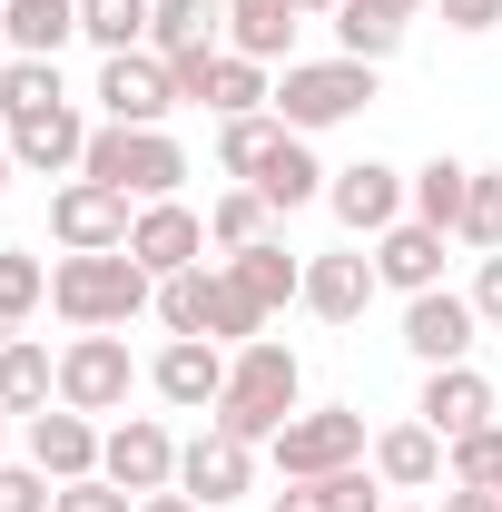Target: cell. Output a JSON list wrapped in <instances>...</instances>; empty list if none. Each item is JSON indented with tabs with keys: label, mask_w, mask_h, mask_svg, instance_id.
<instances>
[{
	"label": "cell",
	"mask_w": 502,
	"mask_h": 512,
	"mask_svg": "<svg viewBox=\"0 0 502 512\" xmlns=\"http://www.w3.org/2000/svg\"><path fill=\"white\" fill-rule=\"evenodd\" d=\"M79 178H99V188L138 197V207H158V197L188 188V148H178L168 128H119V119H99V128H89V158H79Z\"/></svg>",
	"instance_id": "3"
},
{
	"label": "cell",
	"mask_w": 502,
	"mask_h": 512,
	"mask_svg": "<svg viewBox=\"0 0 502 512\" xmlns=\"http://www.w3.org/2000/svg\"><path fill=\"white\" fill-rule=\"evenodd\" d=\"M128 256H138L148 276H188V266H207V217H197L188 197H158V207H138Z\"/></svg>",
	"instance_id": "15"
},
{
	"label": "cell",
	"mask_w": 502,
	"mask_h": 512,
	"mask_svg": "<svg viewBox=\"0 0 502 512\" xmlns=\"http://www.w3.org/2000/svg\"><path fill=\"white\" fill-rule=\"evenodd\" d=\"M99 444H109L99 414H69V404H50V414L20 424V453H30L50 483H89V473H99Z\"/></svg>",
	"instance_id": "16"
},
{
	"label": "cell",
	"mask_w": 502,
	"mask_h": 512,
	"mask_svg": "<svg viewBox=\"0 0 502 512\" xmlns=\"http://www.w3.org/2000/svg\"><path fill=\"white\" fill-rule=\"evenodd\" d=\"M384 512H424V503H384Z\"/></svg>",
	"instance_id": "48"
},
{
	"label": "cell",
	"mask_w": 502,
	"mask_h": 512,
	"mask_svg": "<svg viewBox=\"0 0 502 512\" xmlns=\"http://www.w3.org/2000/svg\"><path fill=\"white\" fill-rule=\"evenodd\" d=\"M375 99V60H286V79H276V119L296 128V138H315V128H345L355 109Z\"/></svg>",
	"instance_id": "5"
},
{
	"label": "cell",
	"mask_w": 502,
	"mask_h": 512,
	"mask_svg": "<svg viewBox=\"0 0 502 512\" xmlns=\"http://www.w3.org/2000/svg\"><path fill=\"white\" fill-rule=\"evenodd\" d=\"M473 345H483V316H473V296L463 286H424V296H404V355L434 375V365H473Z\"/></svg>",
	"instance_id": "9"
},
{
	"label": "cell",
	"mask_w": 502,
	"mask_h": 512,
	"mask_svg": "<svg viewBox=\"0 0 502 512\" xmlns=\"http://www.w3.org/2000/svg\"><path fill=\"white\" fill-rule=\"evenodd\" d=\"M463 188H473V168H463V158H424V168H414V217L453 237V227H463Z\"/></svg>",
	"instance_id": "31"
},
{
	"label": "cell",
	"mask_w": 502,
	"mask_h": 512,
	"mask_svg": "<svg viewBox=\"0 0 502 512\" xmlns=\"http://www.w3.org/2000/svg\"><path fill=\"white\" fill-rule=\"evenodd\" d=\"M443 483H473V493H502V424H483V434H463V444L443 453Z\"/></svg>",
	"instance_id": "35"
},
{
	"label": "cell",
	"mask_w": 502,
	"mask_h": 512,
	"mask_svg": "<svg viewBox=\"0 0 502 512\" xmlns=\"http://www.w3.org/2000/svg\"><path fill=\"white\" fill-rule=\"evenodd\" d=\"M443 30H463V40H483V30H502V0H434Z\"/></svg>",
	"instance_id": "39"
},
{
	"label": "cell",
	"mask_w": 502,
	"mask_h": 512,
	"mask_svg": "<svg viewBox=\"0 0 502 512\" xmlns=\"http://www.w3.org/2000/svg\"><path fill=\"white\" fill-rule=\"evenodd\" d=\"M276 473L286 483H315V473H345V463H365V414L355 404H306V414H286V434H276Z\"/></svg>",
	"instance_id": "7"
},
{
	"label": "cell",
	"mask_w": 502,
	"mask_h": 512,
	"mask_svg": "<svg viewBox=\"0 0 502 512\" xmlns=\"http://www.w3.org/2000/svg\"><path fill=\"white\" fill-rule=\"evenodd\" d=\"M0 434H10V404H0Z\"/></svg>",
	"instance_id": "49"
},
{
	"label": "cell",
	"mask_w": 502,
	"mask_h": 512,
	"mask_svg": "<svg viewBox=\"0 0 502 512\" xmlns=\"http://www.w3.org/2000/svg\"><path fill=\"white\" fill-rule=\"evenodd\" d=\"M69 89H60V60H10L0 69V128L10 119H40V109H60Z\"/></svg>",
	"instance_id": "32"
},
{
	"label": "cell",
	"mask_w": 502,
	"mask_h": 512,
	"mask_svg": "<svg viewBox=\"0 0 502 512\" xmlns=\"http://www.w3.org/2000/svg\"><path fill=\"white\" fill-rule=\"evenodd\" d=\"M286 414H306V365H296V345L286 335H256L227 355V394H217V434H237V444H276L286 434Z\"/></svg>",
	"instance_id": "1"
},
{
	"label": "cell",
	"mask_w": 502,
	"mask_h": 512,
	"mask_svg": "<svg viewBox=\"0 0 502 512\" xmlns=\"http://www.w3.org/2000/svg\"><path fill=\"white\" fill-rule=\"evenodd\" d=\"M138 512H207V503H188V493H138Z\"/></svg>",
	"instance_id": "43"
},
{
	"label": "cell",
	"mask_w": 502,
	"mask_h": 512,
	"mask_svg": "<svg viewBox=\"0 0 502 512\" xmlns=\"http://www.w3.org/2000/svg\"><path fill=\"white\" fill-rule=\"evenodd\" d=\"M325 178H335V168H315V148L296 138V128H286V138H276V148L256 158V178H247V188L266 197L276 217H286V207H306V197H325Z\"/></svg>",
	"instance_id": "23"
},
{
	"label": "cell",
	"mask_w": 502,
	"mask_h": 512,
	"mask_svg": "<svg viewBox=\"0 0 502 512\" xmlns=\"http://www.w3.org/2000/svg\"><path fill=\"white\" fill-rule=\"evenodd\" d=\"M0 404H10L20 424H30V414H50V404H60V355H50V345H30V335H10V345H0Z\"/></svg>",
	"instance_id": "24"
},
{
	"label": "cell",
	"mask_w": 502,
	"mask_h": 512,
	"mask_svg": "<svg viewBox=\"0 0 502 512\" xmlns=\"http://www.w3.org/2000/svg\"><path fill=\"white\" fill-rule=\"evenodd\" d=\"M10 168H20V158H10V128H0V188H10Z\"/></svg>",
	"instance_id": "46"
},
{
	"label": "cell",
	"mask_w": 502,
	"mask_h": 512,
	"mask_svg": "<svg viewBox=\"0 0 502 512\" xmlns=\"http://www.w3.org/2000/svg\"><path fill=\"white\" fill-rule=\"evenodd\" d=\"M148 384V365L128 355V335H69L60 345V404L69 414H128V394Z\"/></svg>",
	"instance_id": "6"
},
{
	"label": "cell",
	"mask_w": 502,
	"mask_h": 512,
	"mask_svg": "<svg viewBox=\"0 0 502 512\" xmlns=\"http://www.w3.org/2000/svg\"><path fill=\"white\" fill-rule=\"evenodd\" d=\"M148 20H158V0H79V40H99V60L148 50Z\"/></svg>",
	"instance_id": "28"
},
{
	"label": "cell",
	"mask_w": 502,
	"mask_h": 512,
	"mask_svg": "<svg viewBox=\"0 0 502 512\" xmlns=\"http://www.w3.org/2000/svg\"><path fill=\"white\" fill-rule=\"evenodd\" d=\"M335 50L384 69L394 50H404V20H394V10H375V0H345V10H335Z\"/></svg>",
	"instance_id": "30"
},
{
	"label": "cell",
	"mask_w": 502,
	"mask_h": 512,
	"mask_svg": "<svg viewBox=\"0 0 502 512\" xmlns=\"http://www.w3.org/2000/svg\"><path fill=\"white\" fill-rule=\"evenodd\" d=\"M148 50H158V60L227 50V0H158V20H148Z\"/></svg>",
	"instance_id": "26"
},
{
	"label": "cell",
	"mask_w": 502,
	"mask_h": 512,
	"mask_svg": "<svg viewBox=\"0 0 502 512\" xmlns=\"http://www.w3.org/2000/svg\"><path fill=\"white\" fill-rule=\"evenodd\" d=\"M148 394L178 404V414H217V394H227V345H207V335H168V345L148 355Z\"/></svg>",
	"instance_id": "13"
},
{
	"label": "cell",
	"mask_w": 502,
	"mask_h": 512,
	"mask_svg": "<svg viewBox=\"0 0 502 512\" xmlns=\"http://www.w3.org/2000/svg\"><path fill=\"white\" fill-rule=\"evenodd\" d=\"M296 0H227V50H247V60H296Z\"/></svg>",
	"instance_id": "25"
},
{
	"label": "cell",
	"mask_w": 502,
	"mask_h": 512,
	"mask_svg": "<svg viewBox=\"0 0 502 512\" xmlns=\"http://www.w3.org/2000/svg\"><path fill=\"white\" fill-rule=\"evenodd\" d=\"M50 503H60V483L40 463H0V512H50Z\"/></svg>",
	"instance_id": "37"
},
{
	"label": "cell",
	"mask_w": 502,
	"mask_h": 512,
	"mask_svg": "<svg viewBox=\"0 0 502 512\" xmlns=\"http://www.w3.org/2000/svg\"><path fill=\"white\" fill-rule=\"evenodd\" d=\"M414 414L434 424L443 444H463V434H483V424H493L502 404H493V375H483V365H434V375H424V404H414Z\"/></svg>",
	"instance_id": "17"
},
{
	"label": "cell",
	"mask_w": 502,
	"mask_h": 512,
	"mask_svg": "<svg viewBox=\"0 0 502 512\" xmlns=\"http://www.w3.org/2000/svg\"><path fill=\"white\" fill-rule=\"evenodd\" d=\"M99 473H109L119 493H178V434H168L158 414H119L109 444H99Z\"/></svg>",
	"instance_id": "12"
},
{
	"label": "cell",
	"mask_w": 502,
	"mask_h": 512,
	"mask_svg": "<svg viewBox=\"0 0 502 512\" xmlns=\"http://www.w3.org/2000/svg\"><path fill=\"white\" fill-rule=\"evenodd\" d=\"M158 325L168 335H207V345H256L266 335V306L227 266H188V276H158Z\"/></svg>",
	"instance_id": "4"
},
{
	"label": "cell",
	"mask_w": 502,
	"mask_h": 512,
	"mask_svg": "<svg viewBox=\"0 0 502 512\" xmlns=\"http://www.w3.org/2000/svg\"><path fill=\"white\" fill-rule=\"evenodd\" d=\"M128 227H138V197L99 188V178H60V188H50V237H60L69 256L128 247Z\"/></svg>",
	"instance_id": "11"
},
{
	"label": "cell",
	"mask_w": 502,
	"mask_h": 512,
	"mask_svg": "<svg viewBox=\"0 0 502 512\" xmlns=\"http://www.w3.org/2000/svg\"><path fill=\"white\" fill-rule=\"evenodd\" d=\"M50 512H138V493H119L109 473H89V483H60V503Z\"/></svg>",
	"instance_id": "38"
},
{
	"label": "cell",
	"mask_w": 502,
	"mask_h": 512,
	"mask_svg": "<svg viewBox=\"0 0 502 512\" xmlns=\"http://www.w3.org/2000/svg\"><path fill=\"white\" fill-rule=\"evenodd\" d=\"M178 493H188V503H247L256 493V444H237V434H217V424H207V434H197V444H178Z\"/></svg>",
	"instance_id": "14"
},
{
	"label": "cell",
	"mask_w": 502,
	"mask_h": 512,
	"mask_svg": "<svg viewBox=\"0 0 502 512\" xmlns=\"http://www.w3.org/2000/svg\"><path fill=\"white\" fill-rule=\"evenodd\" d=\"M148 306H158V276H148L128 247L60 256V266H50V316H60L69 335H99V325L119 335V325H138Z\"/></svg>",
	"instance_id": "2"
},
{
	"label": "cell",
	"mask_w": 502,
	"mask_h": 512,
	"mask_svg": "<svg viewBox=\"0 0 502 512\" xmlns=\"http://www.w3.org/2000/svg\"><path fill=\"white\" fill-rule=\"evenodd\" d=\"M0 69H10V40H0Z\"/></svg>",
	"instance_id": "50"
},
{
	"label": "cell",
	"mask_w": 502,
	"mask_h": 512,
	"mask_svg": "<svg viewBox=\"0 0 502 512\" xmlns=\"http://www.w3.org/2000/svg\"><path fill=\"white\" fill-rule=\"evenodd\" d=\"M443 453H453V444H443L434 424L414 414V424H384L365 463H375V483H384V493H434V483H443Z\"/></svg>",
	"instance_id": "19"
},
{
	"label": "cell",
	"mask_w": 502,
	"mask_h": 512,
	"mask_svg": "<svg viewBox=\"0 0 502 512\" xmlns=\"http://www.w3.org/2000/svg\"><path fill=\"white\" fill-rule=\"evenodd\" d=\"M10 335H20V316H0V345H10Z\"/></svg>",
	"instance_id": "47"
},
{
	"label": "cell",
	"mask_w": 502,
	"mask_h": 512,
	"mask_svg": "<svg viewBox=\"0 0 502 512\" xmlns=\"http://www.w3.org/2000/svg\"><path fill=\"white\" fill-rule=\"evenodd\" d=\"M266 237H276V207H266V197L256 188H227V197H207V247H266Z\"/></svg>",
	"instance_id": "29"
},
{
	"label": "cell",
	"mask_w": 502,
	"mask_h": 512,
	"mask_svg": "<svg viewBox=\"0 0 502 512\" xmlns=\"http://www.w3.org/2000/svg\"><path fill=\"white\" fill-rule=\"evenodd\" d=\"M276 138H286V119H276V109H247V119H217V168H227V178H256V158H266Z\"/></svg>",
	"instance_id": "33"
},
{
	"label": "cell",
	"mask_w": 502,
	"mask_h": 512,
	"mask_svg": "<svg viewBox=\"0 0 502 512\" xmlns=\"http://www.w3.org/2000/svg\"><path fill=\"white\" fill-rule=\"evenodd\" d=\"M227 276L247 286V296H256V306H266V316L306 296V256H286V247H276V237H266V247H237V256H227Z\"/></svg>",
	"instance_id": "27"
},
{
	"label": "cell",
	"mask_w": 502,
	"mask_h": 512,
	"mask_svg": "<svg viewBox=\"0 0 502 512\" xmlns=\"http://www.w3.org/2000/svg\"><path fill=\"white\" fill-rule=\"evenodd\" d=\"M375 10H394V20H424V10H434V0H375Z\"/></svg>",
	"instance_id": "44"
},
{
	"label": "cell",
	"mask_w": 502,
	"mask_h": 512,
	"mask_svg": "<svg viewBox=\"0 0 502 512\" xmlns=\"http://www.w3.org/2000/svg\"><path fill=\"white\" fill-rule=\"evenodd\" d=\"M325 207H335V227H345V237H384V227H404V217H414V178H404V168H384V158H355V168H335V178H325Z\"/></svg>",
	"instance_id": "10"
},
{
	"label": "cell",
	"mask_w": 502,
	"mask_h": 512,
	"mask_svg": "<svg viewBox=\"0 0 502 512\" xmlns=\"http://www.w3.org/2000/svg\"><path fill=\"white\" fill-rule=\"evenodd\" d=\"M463 296H473V316H483V325H502V256L473 266V286H463Z\"/></svg>",
	"instance_id": "40"
},
{
	"label": "cell",
	"mask_w": 502,
	"mask_h": 512,
	"mask_svg": "<svg viewBox=\"0 0 502 512\" xmlns=\"http://www.w3.org/2000/svg\"><path fill=\"white\" fill-rule=\"evenodd\" d=\"M10 158H20L30 178H79V158H89V119H79V99L40 109V119H10Z\"/></svg>",
	"instance_id": "18"
},
{
	"label": "cell",
	"mask_w": 502,
	"mask_h": 512,
	"mask_svg": "<svg viewBox=\"0 0 502 512\" xmlns=\"http://www.w3.org/2000/svg\"><path fill=\"white\" fill-rule=\"evenodd\" d=\"M99 119H119V128H168V109H188L178 99V69L158 60V50H119V60H99Z\"/></svg>",
	"instance_id": "8"
},
{
	"label": "cell",
	"mask_w": 502,
	"mask_h": 512,
	"mask_svg": "<svg viewBox=\"0 0 502 512\" xmlns=\"http://www.w3.org/2000/svg\"><path fill=\"white\" fill-rule=\"evenodd\" d=\"M266 512H325V483H286V493H276Z\"/></svg>",
	"instance_id": "42"
},
{
	"label": "cell",
	"mask_w": 502,
	"mask_h": 512,
	"mask_svg": "<svg viewBox=\"0 0 502 512\" xmlns=\"http://www.w3.org/2000/svg\"><path fill=\"white\" fill-rule=\"evenodd\" d=\"M434 512H502V493H473V483H443Z\"/></svg>",
	"instance_id": "41"
},
{
	"label": "cell",
	"mask_w": 502,
	"mask_h": 512,
	"mask_svg": "<svg viewBox=\"0 0 502 512\" xmlns=\"http://www.w3.org/2000/svg\"><path fill=\"white\" fill-rule=\"evenodd\" d=\"M375 286H394V296H424V286H443V227H424V217L384 227V237H375Z\"/></svg>",
	"instance_id": "21"
},
{
	"label": "cell",
	"mask_w": 502,
	"mask_h": 512,
	"mask_svg": "<svg viewBox=\"0 0 502 512\" xmlns=\"http://www.w3.org/2000/svg\"><path fill=\"white\" fill-rule=\"evenodd\" d=\"M306 316L325 325H355L365 306H375V256H355V247H335V256H306V296H296Z\"/></svg>",
	"instance_id": "20"
},
{
	"label": "cell",
	"mask_w": 502,
	"mask_h": 512,
	"mask_svg": "<svg viewBox=\"0 0 502 512\" xmlns=\"http://www.w3.org/2000/svg\"><path fill=\"white\" fill-rule=\"evenodd\" d=\"M463 247L502 256V168H473V188H463V227H453Z\"/></svg>",
	"instance_id": "34"
},
{
	"label": "cell",
	"mask_w": 502,
	"mask_h": 512,
	"mask_svg": "<svg viewBox=\"0 0 502 512\" xmlns=\"http://www.w3.org/2000/svg\"><path fill=\"white\" fill-rule=\"evenodd\" d=\"M296 10H306V20H335V10H345V0H296Z\"/></svg>",
	"instance_id": "45"
},
{
	"label": "cell",
	"mask_w": 502,
	"mask_h": 512,
	"mask_svg": "<svg viewBox=\"0 0 502 512\" xmlns=\"http://www.w3.org/2000/svg\"><path fill=\"white\" fill-rule=\"evenodd\" d=\"M0 40L10 60H60L79 40V0H0Z\"/></svg>",
	"instance_id": "22"
},
{
	"label": "cell",
	"mask_w": 502,
	"mask_h": 512,
	"mask_svg": "<svg viewBox=\"0 0 502 512\" xmlns=\"http://www.w3.org/2000/svg\"><path fill=\"white\" fill-rule=\"evenodd\" d=\"M30 306H50V266L30 247H0V316H30Z\"/></svg>",
	"instance_id": "36"
}]
</instances>
